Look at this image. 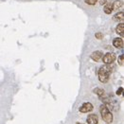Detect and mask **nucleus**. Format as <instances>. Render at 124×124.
Returning a JSON list of instances; mask_svg holds the SVG:
<instances>
[{
  "label": "nucleus",
  "instance_id": "obj_6",
  "mask_svg": "<svg viewBox=\"0 0 124 124\" xmlns=\"http://www.w3.org/2000/svg\"><path fill=\"white\" fill-rule=\"evenodd\" d=\"M102 56H103V53L102 51H100V50H96V51H94L92 54H91V56H90V58L93 60L94 62H99L101 59H102Z\"/></svg>",
  "mask_w": 124,
  "mask_h": 124
},
{
  "label": "nucleus",
  "instance_id": "obj_9",
  "mask_svg": "<svg viewBox=\"0 0 124 124\" xmlns=\"http://www.w3.org/2000/svg\"><path fill=\"white\" fill-rule=\"evenodd\" d=\"M116 32L120 36V38H121V37H124V24L123 23H119V24L116 26Z\"/></svg>",
  "mask_w": 124,
  "mask_h": 124
},
{
  "label": "nucleus",
  "instance_id": "obj_12",
  "mask_svg": "<svg viewBox=\"0 0 124 124\" xmlns=\"http://www.w3.org/2000/svg\"><path fill=\"white\" fill-rule=\"evenodd\" d=\"M113 19H114L115 21H116V22L122 23V22H123V20H124V13L122 12V11H120V12L116 13L114 17H113Z\"/></svg>",
  "mask_w": 124,
  "mask_h": 124
},
{
  "label": "nucleus",
  "instance_id": "obj_5",
  "mask_svg": "<svg viewBox=\"0 0 124 124\" xmlns=\"http://www.w3.org/2000/svg\"><path fill=\"white\" fill-rule=\"evenodd\" d=\"M93 93L96 94L101 101L107 97V94H106V92H105V90L102 89V88H101V87H96V88L93 90Z\"/></svg>",
  "mask_w": 124,
  "mask_h": 124
},
{
  "label": "nucleus",
  "instance_id": "obj_3",
  "mask_svg": "<svg viewBox=\"0 0 124 124\" xmlns=\"http://www.w3.org/2000/svg\"><path fill=\"white\" fill-rule=\"evenodd\" d=\"M102 62L105 63V64H112L113 62L116 60V54L113 53V52H108L106 54H104L102 56Z\"/></svg>",
  "mask_w": 124,
  "mask_h": 124
},
{
  "label": "nucleus",
  "instance_id": "obj_18",
  "mask_svg": "<svg viewBox=\"0 0 124 124\" xmlns=\"http://www.w3.org/2000/svg\"><path fill=\"white\" fill-rule=\"evenodd\" d=\"M113 1H114V0H106L107 3H111V2H113Z\"/></svg>",
  "mask_w": 124,
  "mask_h": 124
},
{
  "label": "nucleus",
  "instance_id": "obj_15",
  "mask_svg": "<svg viewBox=\"0 0 124 124\" xmlns=\"http://www.w3.org/2000/svg\"><path fill=\"white\" fill-rule=\"evenodd\" d=\"M95 37H96L98 40H101V39L103 38V34L101 33V32H97V33L95 34Z\"/></svg>",
  "mask_w": 124,
  "mask_h": 124
},
{
  "label": "nucleus",
  "instance_id": "obj_17",
  "mask_svg": "<svg viewBox=\"0 0 124 124\" xmlns=\"http://www.w3.org/2000/svg\"><path fill=\"white\" fill-rule=\"evenodd\" d=\"M101 5H105V3H107L106 2V0H101V2H100Z\"/></svg>",
  "mask_w": 124,
  "mask_h": 124
},
{
  "label": "nucleus",
  "instance_id": "obj_14",
  "mask_svg": "<svg viewBox=\"0 0 124 124\" xmlns=\"http://www.w3.org/2000/svg\"><path fill=\"white\" fill-rule=\"evenodd\" d=\"M84 2H85L87 5L93 6V5H95V4L98 2V0H84Z\"/></svg>",
  "mask_w": 124,
  "mask_h": 124
},
{
  "label": "nucleus",
  "instance_id": "obj_2",
  "mask_svg": "<svg viewBox=\"0 0 124 124\" xmlns=\"http://www.w3.org/2000/svg\"><path fill=\"white\" fill-rule=\"evenodd\" d=\"M100 113L101 116V118L103 119L104 122H106V124H110L113 122L114 116L112 115V112L104 104H101L100 106Z\"/></svg>",
  "mask_w": 124,
  "mask_h": 124
},
{
  "label": "nucleus",
  "instance_id": "obj_4",
  "mask_svg": "<svg viewBox=\"0 0 124 124\" xmlns=\"http://www.w3.org/2000/svg\"><path fill=\"white\" fill-rule=\"evenodd\" d=\"M93 109H94V106L91 102H84V103H83L82 105H81V107H80L79 111H80L81 113L85 114V113L92 112V111H93Z\"/></svg>",
  "mask_w": 124,
  "mask_h": 124
},
{
  "label": "nucleus",
  "instance_id": "obj_8",
  "mask_svg": "<svg viewBox=\"0 0 124 124\" xmlns=\"http://www.w3.org/2000/svg\"><path fill=\"white\" fill-rule=\"evenodd\" d=\"M123 39L122 38H120V37H118V38H115L114 40H113V46H114L116 48H121V47H123Z\"/></svg>",
  "mask_w": 124,
  "mask_h": 124
},
{
  "label": "nucleus",
  "instance_id": "obj_7",
  "mask_svg": "<svg viewBox=\"0 0 124 124\" xmlns=\"http://www.w3.org/2000/svg\"><path fill=\"white\" fill-rule=\"evenodd\" d=\"M86 122H87V124H98L99 123V116H98V115H88V116L86 118Z\"/></svg>",
  "mask_w": 124,
  "mask_h": 124
},
{
  "label": "nucleus",
  "instance_id": "obj_1",
  "mask_svg": "<svg viewBox=\"0 0 124 124\" xmlns=\"http://www.w3.org/2000/svg\"><path fill=\"white\" fill-rule=\"evenodd\" d=\"M112 71H113V66L111 64H104L102 66H101L98 71L99 81L102 83H108Z\"/></svg>",
  "mask_w": 124,
  "mask_h": 124
},
{
  "label": "nucleus",
  "instance_id": "obj_19",
  "mask_svg": "<svg viewBox=\"0 0 124 124\" xmlns=\"http://www.w3.org/2000/svg\"><path fill=\"white\" fill-rule=\"evenodd\" d=\"M76 124H83V123H80V122H77Z\"/></svg>",
  "mask_w": 124,
  "mask_h": 124
},
{
  "label": "nucleus",
  "instance_id": "obj_10",
  "mask_svg": "<svg viewBox=\"0 0 124 124\" xmlns=\"http://www.w3.org/2000/svg\"><path fill=\"white\" fill-rule=\"evenodd\" d=\"M112 7H113V10H117L120 8L123 7V1L122 0H115L112 3Z\"/></svg>",
  "mask_w": 124,
  "mask_h": 124
},
{
  "label": "nucleus",
  "instance_id": "obj_13",
  "mask_svg": "<svg viewBox=\"0 0 124 124\" xmlns=\"http://www.w3.org/2000/svg\"><path fill=\"white\" fill-rule=\"evenodd\" d=\"M117 62H118L119 65H123V63H124V55L123 54H121V55L118 56V58H117Z\"/></svg>",
  "mask_w": 124,
  "mask_h": 124
},
{
  "label": "nucleus",
  "instance_id": "obj_11",
  "mask_svg": "<svg viewBox=\"0 0 124 124\" xmlns=\"http://www.w3.org/2000/svg\"><path fill=\"white\" fill-rule=\"evenodd\" d=\"M103 11L106 14H111L113 11V7H112V3H106L103 7Z\"/></svg>",
  "mask_w": 124,
  "mask_h": 124
},
{
  "label": "nucleus",
  "instance_id": "obj_16",
  "mask_svg": "<svg viewBox=\"0 0 124 124\" xmlns=\"http://www.w3.org/2000/svg\"><path fill=\"white\" fill-rule=\"evenodd\" d=\"M122 92H123V88H122V87H119V88L117 89V91H116V95H117V96H120V95L122 94Z\"/></svg>",
  "mask_w": 124,
  "mask_h": 124
}]
</instances>
